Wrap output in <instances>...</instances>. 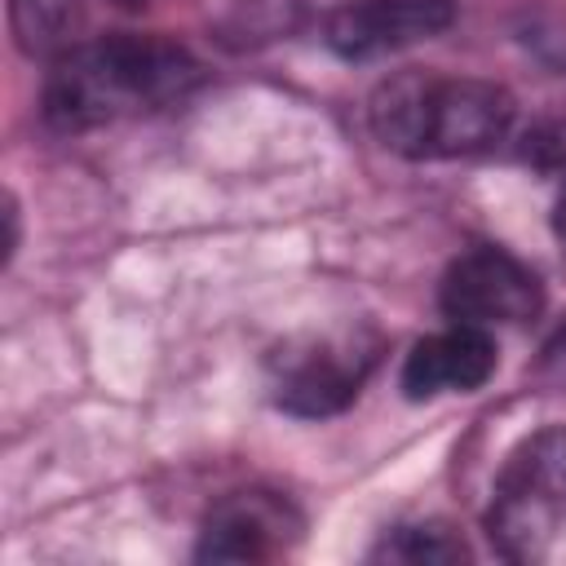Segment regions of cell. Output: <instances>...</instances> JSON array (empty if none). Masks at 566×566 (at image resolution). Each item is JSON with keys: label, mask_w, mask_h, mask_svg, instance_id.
<instances>
[{"label": "cell", "mask_w": 566, "mask_h": 566, "mask_svg": "<svg viewBox=\"0 0 566 566\" xmlns=\"http://www.w3.org/2000/svg\"><path fill=\"white\" fill-rule=\"evenodd\" d=\"M203 80L199 62L159 35L75 40L49 66L40 115L57 133H88L177 106Z\"/></svg>", "instance_id": "obj_1"}, {"label": "cell", "mask_w": 566, "mask_h": 566, "mask_svg": "<svg viewBox=\"0 0 566 566\" xmlns=\"http://www.w3.org/2000/svg\"><path fill=\"white\" fill-rule=\"evenodd\" d=\"M376 142L402 159H473L513 128V97L491 80L398 71L367 102Z\"/></svg>", "instance_id": "obj_2"}, {"label": "cell", "mask_w": 566, "mask_h": 566, "mask_svg": "<svg viewBox=\"0 0 566 566\" xmlns=\"http://www.w3.org/2000/svg\"><path fill=\"white\" fill-rule=\"evenodd\" d=\"M562 522H566V424H548L522 438L504 455L486 504V535L500 557L531 562L553 544Z\"/></svg>", "instance_id": "obj_3"}, {"label": "cell", "mask_w": 566, "mask_h": 566, "mask_svg": "<svg viewBox=\"0 0 566 566\" xmlns=\"http://www.w3.org/2000/svg\"><path fill=\"white\" fill-rule=\"evenodd\" d=\"M442 314L451 323L469 327H522L544 310V287L539 274L517 261L504 248H469L460 252L438 287Z\"/></svg>", "instance_id": "obj_4"}, {"label": "cell", "mask_w": 566, "mask_h": 566, "mask_svg": "<svg viewBox=\"0 0 566 566\" xmlns=\"http://www.w3.org/2000/svg\"><path fill=\"white\" fill-rule=\"evenodd\" d=\"M376 345H363L358 336H318L301 349L279 354L274 371V402L287 416H336L358 398V385L371 367Z\"/></svg>", "instance_id": "obj_5"}, {"label": "cell", "mask_w": 566, "mask_h": 566, "mask_svg": "<svg viewBox=\"0 0 566 566\" xmlns=\"http://www.w3.org/2000/svg\"><path fill=\"white\" fill-rule=\"evenodd\" d=\"M455 22L451 0H354L327 18V49L345 62H371L442 35Z\"/></svg>", "instance_id": "obj_6"}, {"label": "cell", "mask_w": 566, "mask_h": 566, "mask_svg": "<svg viewBox=\"0 0 566 566\" xmlns=\"http://www.w3.org/2000/svg\"><path fill=\"white\" fill-rule=\"evenodd\" d=\"M301 513L274 491H234L203 517L195 557L199 562H270L301 539Z\"/></svg>", "instance_id": "obj_7"}, {"label": "cell", "mask_w": 566, "mask_h": 566, "mask_svg": "<svg viewBox=\"0 0 566 566\" xmlns=\"http://www.w3.org/2000/svg\"><path fill=\"white\" fill-rule=\"evenodd\" d=\"M495 340L482 327L451 323L447 332H433L411 345L402 358V394L411 402L442 398V394H473L495 376Z\"/></svg>", "instance_id": "obj_8"}, {"label": "cell", "mask_w": 566, "mask_h": 566, "mask_svg": "<svg viewBox=\"0 0 566 566\" xmlns=\"http://www.w3.org/2000/svg\"><path fill=\"white\" fill-rule=\"evenodd\" d=\"M371 557L376 562H464L469 548L442 522H416V526L385 531V539L371 548Z\"/></svg>", "instance_id": "obj_9"}, {"label": "cell", "mask_w": 566, "mask_h": 566, "mask_svg": "<svg viewBox=\"0 0 566 566\" xmlns=\"http://www.w3.org/2000/svg\"><path fill=\"white\" fill-rule=\"evenodd\" d=\"M553 234H557V243L566 252V181H562V195H557V208H553Z\"/></svg>", "instance_id": "obj_10"}, {"label": "cell", "mask_w": 566, "mask_h": 566, "mask_svg": "<svg viewBox=\"0 0 566 566\" xmlns=\"http://www.w3.org/2000/svg\"><path fill=\"white\" fill-rule=\"evenodd\" d=\"M111 4H124V9H133V4H146V0H111Z\"/></svg>", "instance_id": "obj_11"}]
</instances>
